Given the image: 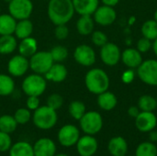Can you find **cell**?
Wrapping results in <instances>:
<instances>
[{"instance_id": "e575fe53", "label": "cell", "mask_w": 157, "mask_h": 156, "mask_svg": "<svg viewBox=\"0 0 157 156\" xmlns=\"http://www.w3.org/2000/svg\"><path fill=\"white\" fill-rule=\"evenodd\" d=\"M14 118H15V120L18 125H25L31 120L32 115H31V112L29 108H20L15 111Z\"/></svg>"}, {"instance_id": "277c9868", "label": "cell", "mask_w": 157, "mask_h": 156, "mask_svg": "<svg viewBox=\"0 0 157 156\" xmlns=\"http://www.w3.org/2000/svg\"><path fill=\"white\" fill-rule=\"evenodd\" d=\"M21 87L27 97H40L46 90L47 80L43 75L33 73L24 78Z\"/></svg>"}, {"instance_id": "7a4b0ae2", "label": "cell", "mask_w": 157, "mask_h": 156, "mask_svg": "<svg viewBox=\"0 0 157 156\" xmlns=\"http://www.w3.org/2000/svg\"><path fill=\"white\" fill-rule=\"evenodd\" d=\"M85 85L90 93L99 95L109 89V77L104 70L100 68H92L86 74Z\"/></svg>"}, {"instance_id": "e0dca14e", "label": "cell", "mask_w": 157, "mask_h": 156, "mask_svg": "<svg viewBox=\"0 0 157 156\" xmlns=\"http://www.w3.org/2000/svg\"><path fill=\"white\" fill-rule=\"evenodd\" d=\"M121 61L129 69H135L143 63L142 53L134 48H128L121 52Z\"/></svg>"}, {"instance_id": "8fae6325", "label": "cell", "mask_w": 157, "mask_h": 156, "mask_svg": "<svg viewBox=\"0 0 157 156\" xmlns=\"http://www.w3.org/2000/svg\"><path fill=\"white\" fill-rule=\"evenodd\" d=\"M100 59L108 66L116 65L121 58V52L119 46L113 42H107L100 47Z\"/></svg>"}, {"instance_id": "83f0119b", "label": "cell", "mask_w": 157, "mask_h": 156, "mask_svg": "<svg viewBox=\"0 0 157 156\" xmlns=\"http://www.w3.org/2000/svg\"><path fill=\"white\" fill-rule=\"evenodd\" d=\"M15 90V82L10 74H0V97H7Z\"/></svg>"}, {"instance_id": "d590c367", "label": "cell", "mask_w": 157, "mask_h": 156, "mask_svg": "<svg viewBox=\"0 0 157 156\" xmlns=\"http://www.w3.org/2000/svg\"><path fill=\"white\" fill-rule=\"evenodd\" d=\"M47 106L53 108L54 110L60 109L63 105V97L57 93L51 94L47 98Z\"/></svg>"}, {"instance_id": "7c38bea8", "label": "cell", "mask_w": 157, "mask_h": 156, "mask_svg": "<svg viewBox=\"0 0 157 156\" xmlns=\"http://www.w3.org/2000/svg\"><path fill=\"white\" fill-rule=\"evenodd\" d=\"M74 58L75 62L86 67L92 66L96 63V52L94 49L87 44L78 45L74 51Z\"/></svg>"}, {"instance_id": "f5cc1de1", "label": "cell", "mask_w": 157, "mask_h": 156, "mask_svg": "<svg viewBox=\"0 0 157 156\" xmlns=\"http://www.w3.org/2000/svg\"><path fill=\"white\" fill-rule=\"evenodd\" d=\"M156 99H157V98H156Z\"/></svg>"}, {"instance_id": "52a82bcc", "label": "cell", "mask_w": 157, "mask_h": 156, "mask_svg": "<svg viewBox=\"0 0 157 156\" xmlns=\"http://www.w3.org/2000/svg\"><path fill=\"white\" fill-rule=\"evenodd\" d=\"M137 75L144 84L157 86V60L148 59L143 61L137 68Z\"/></svg>"}, {"instance_id": "ab89813d", "label": "cell", "mask_w": 157, "mask_h": 156, "mask_svg": "<svg viewBox=\"0 0 157 156\" xmlns=\"http://www.w3.org/2000/svg\"><path fill=\"white\" fill-rule=\"evenodd\" d=\"M153 47V43H152V40H150L149 39L147 38H141L138 42H137V50L141 52V53H145V52H148Z\"/></svg>"}, {"instance_id": "484cf974", "label": "cell", "mask_w": 157, "mask_h": 156, "mask_svg": "<svg viewBox=\"0 0 157 156\" xmlns=\"http://www.w3.org/2000/svg\"><path fill=\"white\" fill-rule=\"evenodd\" d=\"M17 48V38L12 35L0 36V54L7 55L13 53Z\"/></svg>"}, {"instance_id": "cb8c5ba5", "label": "cell", "mask_w": 157, "mask_h": 156, "mask_svg": "<svg viewBox=\"0 0 157 156\" xmlns=\"http://www.w3.org/2000/svg\"><path fill=\"white\" fill-rule=\"evenodd\" d=\"M33 32V23L29 19H21L17 21L15 29V37L18 40H23L25 38L30 37Z\"/></svg>"}, {"instance_id": "f6af8a7d", "label": "cell", "mask_w": 157, "mask_h": 156, "mask_svg": "<svg viewBox=\"0 0 157 156\" xmlns=\"http://www.w3.org/2000/svg\"><path fill=\"white\" fill-rule=\"evenodd\" d=\"M101 2L103 3V5L109 6H115L120 2V0H101Z\"/></svg>"}, {"instance_id": "2e32d148", "label": "cell", "mask_w": 157, "mask_h": 156, "mask_svg": "<svg viewBox=\"0 0 157 156\" xmlns=\"http://www.w3.org/2000/svg\"><path fill=\"white\" fill-rule=\"evenodd\" d=\"M56 150L55 143L50 138H40L33 145L34 156H54Z\"/></svg>"}, {"instance_id": "d4e9b609", "label": "cell", "mask_w": 157, "mask_h": 156, "mask_svg": "<svg viewBox=\"0 0 157 156\" xmlns=\"http://www.w3.org/2000/svg\"><path fill=\"white\" fill-rule=\"evenodd\" d=\"M16 25L17 19H15L9 13L0 14V36L14 34Z\"/></svg>"}, {"instance_id": "681fc988", "label": "cell", "mask_w": 157, "mask_h": 156, "mask_svg": "<svg viewBox=\"0 0 157 156\" xmlns=\"http://www.w3.org/2000/svg\"><path fill=\"white\" fill-rule=\"evenodd\" d=\"M3 1H4L5 3H6V4H8V3H10V2H11L12 0H3Z\"/></svg>"}, {"instance_id": "f907efd6", "label": "cell", "mask_w": 157, "mask_h": 156, "mask_svg": "<svg viewBox=\"0 0 157 156\" xmlns=\"http://www.w3.org/2000/svg\"><path fill=\"white\" fill-rule=\"evenodd\" d=\"M125 156H135V155H125Z\"/></svg>"}, {"instance_id": "4316f807", "label": "cell", "mask_w": 157, "mask_h": 156, "mask_svg": "<svg viewBox=\"0 0 157 156\" xmlns=\"http://www.w3.org/2000/svg\"><path fill=\"white\" fill-rule=\"evenodd\" d=\"M9 156H34L33 146L27 142H17L9 149Z\"/></svg>"}, {"instance_id": "b9f144b4", "label": "cell", "mask_w": 157, "mask_h": 156, "mask_svg": "<svg viewBox=\"0 0 157 156\" xmlns=\"http://www.w3.org/2000/svg\"><path fill=\"white\" fill-rule=\"evenodd\" d=\"M122 81L125 83V84H130L132 82V80L134 79V72L132 70V69H129L127 71H125L122 74V77H121Z\"/></svg>"}, {"instance_id": "c3c4849f", "label": "cell", "mask_w": 157, "mask_h": 156, "mask_svg": "<svg viewBox=\"0 0 157 156\" xmlns=\"http://www.w3.org/2000/svg\"><path fill=\"white\" fill-rule=\"evenodd\" d=\"M54 156H69V155H67V154H55Z\"/></svg>"}, {"instance_id": "816d5d0a", "label": "cell", "mask_w": 157, "mask_h": 156, "mask_svg": "<svg viewBox=\"0 0 157 156\" xmlns=\"http://www.w3.org/2000/svg\"><path fill=\"white\" fill-rule=\"evenodd\" d=\"M0 14H1V7H0Z\"/></svg>"}, {"instance_id": "74e56055", "label": "cell", "mask_w": 157, "mask_h": 156, "mask_svg": "<svg viewBox=\"0 0 157 156\" xmlns=\"http://www.w3.org/2000/svg\"><path fill=\"white\" fill-rule=\"evenodd\" d=\"M12 146V139L6 132L0 131V153H6L9 151Z\"/></svg>"}, {"instance_id": "4fadbf2b", "label": "cell", "mask_w": 157, "mask_h": 156, "mask_svg": "<svg viewBox=\"0 0 157 156\" xmlns=\"http://www.w3.org/2000/svg\"><path fill=\"white\" fill-rule=\"evenodd\" d=\"M157 126V117L154 111H141L135 118L136 129L144 133H148Z\"/></svg>"}, {"instance_id": "ba28073f", "label": "cell", "mask_w": 157, "mask_h": 156, "mask_svg": "<svg viewBox=\"0 0 157 156\" xmlns=\"http://www.w3.org/2000/svg\"><path fill=\"white\" fill-rule=\"evenodd\" d=\"M8 5V13L17 20L29 18L33 12L31 0H12Z\"/></svg>"}, {"instance_id": "9a60e30c", "label": "cell", "mask_w": 157, "mask_h": 156, "mask_svg": "<svg viewBox=\"0 0 157 156\" xmlns=\"http://www.w3.org/2000/svg\"><path fill=\"white\" fill-rule=\"evenodd\" d=\"M75 146L80 156H94L98 152V143L93 135L86 134L79 138Z\"/></svg>"}, {"instance_id": "7dc6e473", "label": "cell", "mask_w": 157, "mask_h": 156, "mask_svg": "<svg viewBox=\"0 0 157 156\" xmlns=\"http://www.w3.org/2000/svg\"><path fill=\"white\" fill-rule=\"evenodd\" d=\"M154 17H155L154 19H155V21H156V22H157V9H156V10H155V15H154Z\"/></svg>"}, {"instance_id": "7402d4cb", "label": "cell", "mask_w": 157, "mask_h": 156, "mask_svg": "<svg viewBox=\"0 0 157 156\" xmlns=\"http://www.w3.org/2000/svg\"><path fill=\"white\" fill-rule=\"evenodd\" d=\"M98 107L105 110V111H110L114 109L118 104V99L117 97L112 93L109 92V90L98 95V99H97Z\"/></svg>"}, {"instance_id": "60d3db41", "label": "cell", "mask_w": 157, "mask_h": 156, "mask_svg": "<svg viewBox=\"0 0 157 156\" xmlns=\"http://www.w3.org/2000/svg\"><path fill=\"white\" fill-rule=\"evenodd\" d=\"M40 98L39 97H34V96H29L27 97L26 100V108H29L30 111L36 110L40 107Z\"/></svg>"}, {"instance_id": "8992f818", "label": "cell", "mask_w": 157, "mask_h": 156, "mask_svg": "<svg viewBox=\"0 0 157 156\" xmlns=\"http://www.w3.org/2000/svg\"><path fill=\"white\" fill-rule=\"evenodd\" d=\"M29 68L35 74L44 75L54 63L50 51H40L35 52L29 59Z\"/></svg>"}, {"instance_id": "f546056e", "label": "cell", "mask_w": 157, "mask_h": 156, "mask_svg": "<svg viewBox=\"0 0 157 156\" xmlns=\"http://www.w3.org/2000/svg\"><path fill=\"white\" fill-rule=\"evenodd\" d=\"M17 125L18 124L16 121L14 116H11V115L0 116V131H1L10 134L17 130Z\"/></svg>"}, {"instance_id": "8d00e7d4", "label": "cell", "mask_w": 157, "mask_h": 156, "mask_svg": "<svg viewBox=\"0 0 157 156\" xmlns=\"http://www.w3.org/2000/svg\"><path fill=\"white\" fill-rule=\"evenodd\" d=\"M91 40L97 47H102L108 42V36L100 30H95L91 33Z\"/></svg>"}, {"instance_id": "bcb514c9", "label": "cell", "mask_w": 157, "mask_h": 156, "mask_svg": "<svg viewBox=\"0 0 157 156\" xmlns=\"http://www.w3.org/2000/svg\"><path fill=\"white\" fill-rule=\"evenodd\" d=\"M153 50H154V52H155V54L156 55L157 57V38L154 40V43H153Z\"/></svg>"}, {"instance_id": "f35d334b", "label": "cell", "mask_w": 157, "mask_h": 156, "mask_svg": "<svg viewBox=\"0 0 157 156\" xmlns=\"http://www.w3.org/2000/svg\"><path fill=\"white\" fill-rule=\"evenodd\" d=\"M69 35V29L66 26V24H62V25H57L55 29H54V36L57 40H63L67 39Z\"/></svg>"}, {"instance_id": "9c48e42d", "label": "cell", "mask_w": 157, "mask_h": 156, "mask_svg": "<svg viewBox=\"0 0 157 156\" xmlns=\"http://www.w3.org/2000/svg\"><path fill=\"white\" fill-rule=\"evenodd\" d=\"M80 137V130L73 124L63 125L57 134L59 143L66 148L75 146Z\"/></svg>"}, {"instance_id": "1f68e13d", "label": "cell", "mask_w": 157, "mask_h": 156, "mask_svg": "<svg viewBox=\"0 0 157 156\" xmlns=\"http://www.w3.org/2000/svg\"><path fill=\"white\" fill-rule=\"evenodd\" d=\"M141 31L144 38H147L150 40H155L157 38V22L155 19L146 20L143 24Z\"/></svg>"}, {"instance_id": "ffe728a7", "label": "cell", "mask_w": 157, "mask_h": 156, "mask_svg": "<svg viewBox=\"0 0 157 156\" xmlns=\"http://www.w3.org/2000/svg\"><path fill=\"white\" fill-rule=\"evenodd\" d=\"M75 11L80 16H92L99 6V0H72Z\"/></svg>"}, {"instance_id": "5b68a950", "label": "cell", "mask_w": 157, "mask_h": 156, "mask_svg": "<svg viewBox=\"0 0 157 156\" xmlns=\"http://www.w3.org/2000/svg\"><path fill=\"white\" fill-rule=\"evenodd\" d=\"M80 129L85 134L96 135L103 128V118L98 111H86L79 120Z\"/></svg>"}, {"instance_id": "5bb4252c", "label": "cell", "mask_w": 157, "mask_h": 156, "mask_svg": "<svg viewBox=\"0 0 157 156\" xmlns=\"http://www.w3.org/2000/svg\"><path fill=\"white\" fill-rule=\"evenodd\" d=\"M93 18L97 24L103 27H107L112 25L115 22L117 18V13L113 6L103 5L98 6L94 12Z\"/></svg>"}, {"instance_id": "d6a6232c", "label": "cell", "mask_w": 157, "mask_h": 156, "mask_svg": "<svg viewBox=\"0 0 157 156\" xmlns=\"http://www.w3.org/2000/svg\"><path fill=\"white\" fill-rule=\"evenodd\" d=\"M138 108L141 111H154L157 108V99L153 96L144 95L138 100Z\"/></svg>"}, {"instance_id": "44dd1931", "label": "cell", "mask_w": 157, "mask_h": 156, "mask_svg": "<svg viewBox=\"0 0 157 156\" xmlns=\"http://www.w3.org/2000/svg\"><path fill=\"white\" fill-rule=\"evenodd\" d=\"M17 50L19 54L29 59L35 52L38 51V41L31 36L20 40V42L17 44Z\"/></svg>"}, {"instance_id": "6da1fadb", "label": "cell", "mask_w": 157, "mask_h": 156, "mask_svg": "<svg viewBox=\"0 0 157 156\" xmlns=\"http://www.w3.org/2000/svg\"><path fill=\"white\" fill-rule=\"evenodd\" d=\"M75 13L72 0H49L47 15L55 26L67 24L73 18Z\"/></svg>"}, {"instance_id": "d6986e66", "label": "cell", "mask_w": 157, "mask_h": 156, "mask_svg": "<svg viewBox=\"0 0 157 156\" xmlns=\"http://www.w3.org/2000/svg\"><path fill=\"white\" fill-rule=\"evenodd\" d=\"M128 149V143L121 136H116L111 138L108 143V151L111 156L127 155Z\"/></svg>"}, {"instance_id": "ac0fdd59", "label": "cell", "mask_w": 157, "mask_h": 156, "mask_svg": "<svg viewBox=\"0 0 157 156\" xmlns=\"http://www.w3.org/2000/svg\"><path fill=\"white\" fill-rule=\"evenodd\" d=\"M68 74L67 68L63 63H54L50 70L43 75L46 80L52 81L53 83H62L63 82Z\"/></svg>"}, {"instance_id": "3957f363", "label": "cell", "mask_w": 157, "mask_h": 156, "mask_svg": "<svg viewBox=\"0 0 157 156\" xmlns=\"http://www.w3.org/2000/svg\"><path fill=\"white\" fill-rule=\"evenodd\" d=\"M32 121L35 127L40 130L47 131L53 128L58 120L57 110L49 106H40L32 114Z\"/></svg>"}, {"instance_id": "ee69618b", "label": "cell", "mask_w": 157, "mask_h": 156, "mask_svg": "<svg viewBox=\"0 0 157 156\" xmlns=\"http://www.w3.org/2000/svg\"><path fill=\"white\" fill-rule=\"evenodd\" d=\"M149 133V140L152 143H156L157 142V131L153 130L152 131L148 132Z\"/></svg>"}, {"instance_id": "836d02e7", "label": "cell", "mask_w": 157, "mask_h": 156, "mask_svg": "<svg viewBox=\"0 0 157 156\" xmlns=\"http://www.w3.org/2000/svg\"><path fill=\"white\" fill-rule=\"evenodd\" d=\"M54 63H63L69 54L68 49L63 45H56L50 51Z\"/></svg>"}, {"instance_id": "30bf717a", "label": "cell", "mask_w": 157, "mask_h": 156, "mask_svg": "<svg viewBox=\"0 0 157 156\" xmlns=\"http://www.w3.org/2000/svg\"><path fill=\"white\" fill-rule=\"evenodd\" d=\"M29 69V60L21 54L14 55L7 63V71L12 77H21Z\"/></svg>"}, {"instance_id": "603a6c76", "label": "cell", "mask_w": 157, "mask_h": 156, "mask_svg": "<svg viewBox=\"0 0 157 156\" xmlns=\"http://www.w3.org/2000/svg\"><path fill=\"white\" fill-rule=\"evenodd\" d=\"M95 21L90 15H83L76 21V30L80 35L87 36L94 31Z\"/></svg>"}, {"instance_id": "f1b7e54d", "label": "cell", "mask_w": 157, "mask_h": 156, "mask_svg": "<svg viewBox=\"0 0 157 156\" xmlns=\"http://www.w3.org/2000/svg\"><path fill=\"white\" fill-rule=\"evenodd\" d=\"M68 112L74 120H79L86 112V108L84 102L80 100H74L69 104Z\"/></svg>"}, {"instance_id": "7bdbcfd3", "label": "cell", "mask_w": 157, "mask_h": 156, "mask_svg": "<svg viewBox=\"0 0 157 156\" xmlns=\"http://www.w3.org/2000/svg\"><path fill=\"white\" fill-rule=\"evenodd\" d=\"M140 112H141V110H140V108H138V106H137V107H136V106H132V107H130L129 109H128V115H129L130 117H132V118H134V119L139 115Z\"/></svg>"}, {"instance_id": "4dcf8cb0", "label": "cell", "mask_w": 157, "mask_h": 156, "mask_svg": "<svg viewBox=\"0 0 157 156\" xmlns=\"http://www.w3.org/2000/svg\"><path fill=\"white\" fill-rule=\"evenodd\" d=\"M135 156H157V146L150 141L141 143L136 148Z\"/></svg>"}]
</instances>
